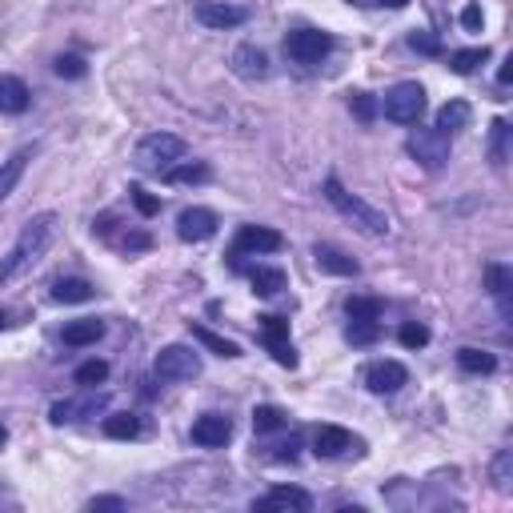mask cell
<instances>
[{"instance_id": "1", "label": "cell", "mask_w": 513, "mask_h": 513, "mask_svg": "<svg viewBox=\"0 0 513 513\" xmlns=\"http://www.w3.org/2000/svg\"><path fill=\"white\" fill-rule=\"evenodd\" d=\"M52 237H57V213H41V217H32L29 224H24L21 237H16V245L0 257V285L16 281L24 269L37 265V261L49 253Z\"/></svg>"}, {"instance_id": "2", "label": "cell", "mask_w": 513, "mask_h": 513, "mask_svg": "<svg viewBox=\"0 0 513 513\" xmlns=\"http://www.w3.org/2000/svg\"><path fill=\"white\" fill-rule=\"evenodd\" d=\"M325 201L341 213V217L353 221L362 233H369V237H385V233H389V217H385V213H377L373 205H365L362 197L345 193V185H341L337 177H325Z\"/></svg>"}, {"instance_id": "3", "label": "cell", "mask_w": 513, "mask_h": 513, "mask_svg": "<svg viewBox=\"0 0 513 513\" xmlns=\"http://www.w3.org/2000/svg\"><path fill=\"white\" fill-rule=\"evenodd\" d=\"M381 109L398 124H417L421 113H426V88H421L417 80H401V85H393L389 93H385Z\"/></svg>"}, {"instance_id": "4", "label": "cell", "mask_w": 513, "mask_h": 513, "mask_svg": "<svg viewBox=\"0 0 513 513\" xmlns=\"http://www.w3.org/2000/svg\"><path fill=\"white\" fill-rule=\"evenodd\" d=\"M181 157H185V141L173 137V133H152L137 149V165L149 169V173H165V169Z\"/></svg>"}, {"instance_id": "5", "label": "cell", "mask_w": 513, "mask_h": 513, "mask_svg": "<svg viewBox=\"0 0 513 513\" xmlns=\"http://www.w3.org/2000/svg\"><path fill=\"white\" fill-rule=\"evenodd\" d=\"M152 369H157L160 381H193V377H201V357L188 345H165Z\"/></svg>"}, {"instance_id": "6", "label": "cell", "mask_w": 513, "mask_h": 513, "mask_svg": "<svg viewBox=\"0 0 513 513\" xmlns=\"http://www.w3.org/2000/svg\"><path fill=\"white\" fill-rule=\"evenodd\" d=\"M405 149H409V157L417 160V165H426V169H441L449 160V137L441 129H417V133H409Z\"/></svg>"}, {"instance_id": "7", "label": "cell", "mask_w": 513, "mask_h": 513, "mask_svg": "<svg viewBox=\"0 0 513 513\" xmlns=\"http://www.w3.org/2000/svg\"><path fill=\"white\" fill-rule=\"evenodd\" d=\"M281 245H285V237L277 229H269V224H241L237 241H233V265L249 253H277Z\"/></svg>"}, {"instance_id": "8", "label": "cell", "mask_w": 513, "mask_h": 513, "mask_svg": "<svg viewBox=\"0 0 513 513\" xmlns=\"http://www.w3.org/2000/svg\"><path fill=\"white\" fill-rule=\"evenodd\" d=\"M329 49H333V37L329 32H317V29H297L285 37V52H289L293 60H301V65H317Z\"/></svg>"}, {"instance_id": "9", "label": "cell", "mask_w": 513, "mask_h": 513, "mask_svg": "<svg viewBox=\"0 0 513 513\" xmlns=\"http://www.w3.org/2000/svg\"><path fill=\"white\" fill-rule=\"evenodd\" d=\"M257 321H261V337H265L273 362L285 365V369H297V353L289 345V321L285 317H257Z\"/></svg>"}, {"instance_id": "10", "label": "cell", "mask_w": 513, "mask_h": 513, "mask_svg": "<svg viewBox=\"0 0 513 513\" xmlns=\"http://www.w3.org/2000/svg\"><path fill=\"white\" fill-rule=\"evenodd\" d=\"M213 233H217V213L213 209H201V205H193V209H185L181 217H177V237L181 241H209Z\"/></svg>"}, {"instance_id": "11", "label": "cell", "mask_w": 513, "mask_h": 513, "mask_svg": "<svg viewBox=\"0 0 513 513\" xmlns=\"http://www.w3.org/2000/svg\"><path fill=\"white\" fill-rule=\"evenodd\" d=\"M405 381H409V369L401 362H373L365 369V385L373 393H398Z\"/></svg>"}, {"instance_id": "12", "label": "cell", "mask_w": 513, "mask_h": 513, "mask_svg": "<svg viewBox=\"0 0 513 513\" xmlns=\"http://www.w3.org/2000/svg\"><path fill=\"white\" fill-rule=\"evenodd\" d=\"M197 21H201L205 29H237V24H245V8L221 5V0H201V5H197Z\"/></svg>"}, {"instance_id": "13", "label": "cell", "mask_w": 513, "mask_h": 513, "mask_svg": "<svg viewBox=\"0 0 513 513\" xmlns=\"http://www.w3.org/2000/svg\"><path fill=\"white\" fill-rule=\"evenodd\" d=\"M253 509H293V513H309L313 509V498L305 490H297V485H277V490H269L261 501H253Z\"/></svg>"}, {"instance_id": "14", "label": "cell", "mask_w": 513, "mask_h": 513, "mask_svg": "<svg viewBox=\"0 0 513 513\" xmlns=\"http://www.w3.org/2000/svg\"><path fill=\"white\" fill-rule=\"evenodd\" d=\"M229 437H233V421L221 417V413H205V417L193 421V441H197V445L217 449V445H224Z\"/></svg>"}, {"instance_id": "15", "label": "cell", "mask_w": 513, "mask_h": 513, "mask_svg": "<svg viewBox=\"0 0 513 513\" xmlns=\"http://www.w3.org/2000/svg\"><path fill=\"white\" fill-rule=\"evenodd\" d=\"M229 65L241 80H265L269 77V57L257 49V44H241V49H233Z\"/></svg>"}, {"instance_id": "16", "label": "cell", "mask_w": 513, "mask_h": 513, "mask_svg": "<svg viewBox=\"0 0 513 513\" xmlns=\"http://www.w3.org/2000/svg\"><path fill=\"white\" fill-rule=\"evenodd\" d=\"M362 441H353V434L341 426H321L317 437H313V453L317 457H341L345 449H357Z\"/></svg>"}, {"instance_id": "17", "label": "cell", "mask_w": 513, "mask_h": 513, "mask_svg": "<svg viewBox=\"0 0 513 513\" xmlns=\"http://www.w3.org/2000/svg\"><path fill=\"white\" fill-rule=\"evenodd\" d=\"M32 93L29 85H24L21 77H0V113L5 116H21L24 109H29Z\"/></svg>"}, {"instance_id": "18", "label": "cell", "mask_w": 513, "mask_h": 513, "mask_svg": "<svg viewBox=\"0 0 513 513\" xmlns=\"http://www.w3.org/2000/svg\"><path fill=\"white\" fill-rule=\"evenodd\" d=\"M313 261H317L321 273H333V277H357V261L345 257L337 245H313Z\"/></svg>"}, {"instance_id": "19", "label": "cell", "mask_w": 513, "mask_h": 513, "mask_svg": "<svg viewBox=\"0 0 513 513\" xmlns=\"http://www.w3.org/2000/svg\"><path fill=\"white\" fill-rule=\"evenodd\" d=\"M485 277H490V293H493V301H498V309H501V317L513 321V305H509V289H513V273L506 265H490L485 269Z\"/></svg>"}, {"instance_id": "20", "label": "cell", "mask_w": 513, "mask_h": 513, "mask_svg": "<svg viewBox=\"0 0 513 513\" xmlns=\"http://www.w3.org/2000/svg\"><path fill=\"white\" fill-rule=\"evenodd\" d=\"M32 160V149H16L13 157L0 165V201H8L13 197V188L21 185V177H24V165Z\"/></svg>"}, {"instance_id": "21", "label": "cell", "mask_w": 513, "mask_h": 513, "mask_svg": "<svg viewBox=\"0 0 513 513\" xmlns=\"http://www.w3.org/2000/svg\"><path fill=\"white\" fill-rule=\"evenodd\" d=\"M93 297H96V289L85 277H65V281L52 285V301L57 305H85V301H93Z\"/></svg>"}, {"instance_id": "22", "label": "cell", "mask_w": 513, "mask_h": 513, "mask_svg": "<svg viewBox=\"0 0 513 513\" xmlns=\"http://www.w3.org/2000/svg\"><path fill=\"white\" fill-rule=\"evenodd\" d=\"M465 124H470V105H465V101H445V105L437 109V124H434V129H441L445 137L462 133Z\"/></svg>"}, {"instance_id": "23", "label": "cell", "mask_w": 513, "mask_h": 513, "mask_svg": "<svg viewBox=\"0 0 513 513\" xmlns=\"http://www.w3.org/2000/svg\"><path fill=\"white\" fill-rule=\"evenodd\" d=\"M101 337H105V321H96V317H80L65 325V345H93Z\"/></svg>"}, {"instance_id": "24", "label": "cell", "mask_w": 513, "mask_h": 513, "mask_svg": "<svg viewBox=\"0 0 513 513\" xmlns=\"http://www.w3.org/2000/svg\"><path fill=\"white\" fill-rule=\"evenodd\" d=\"M213 177V169L205 160H188V165H169L165 169V181L169 185H205Z\"/></svg>"}, {"instance_id": "25", "label": "cell", "mask_w": 513, "mask_h": 513, "mask_svg": "<svg viewBox=\"0 0 513 513\" xmlns=\"http://www.w3.org/2000/svg\"><path fill=\"white\" fill-rule=\"evenodd\" d=\"M188 333H193V341H201V345L213 349L217 357H241V345H237V341H224L221 333H213V329H205V325H188Z\"/></svg>"}, {"instance_id": "26", "label": "cell", "mask_w": 513, "mask_h": 513, "mask_svg": "<svg viewBox=\"0 0 513 513\" xmlns=\"http://www.w3.org/2000/svg\"><path fill=\"white\" fill-rule=\"evenodd\" d=\"M457 365H462L465 373H493V369H498V357L485 353V349L465 345V349H457Z\"/></svg>"}, {"instance_id": "27", "label": "cell", "mask_w": 513, "mask_h": 513, "mask_svg": "<svg viewBox=\"0 0 513 513\" xmlns=\"http://www.w3.org/2000/svg\"><path fill=\"white\" fill-rule=\"evenodd\" d=\"M249 281H253V293L257 297H277L285 289V273L281 269H253L249 273Z\"/></svg>"}, {"instance_id": "28", "label": "cell", "mask_w": 513, "mask_h": 513, "mask_svg": "<svg viewBox=\"0 0 513 513\" xmlns=\"http://www.w3.org/2000/svg\"><path fill=\"white\" fill-rule=\"evenodd\" d=\"M381 309L385 305L377 301V297H349L345 301L349 321H381Z\"/></svg>"}, {"instance_id": "29", "label": "cell", "mask_w": 513, "mask_h": 513, "mask_svg": "<svg viewBox=\"0 0 513 513\" xmlns=\"http://www.w3.org/2000/svg\"><path fill=\"white\" fill-rule=\"evenodd\" d=\"M485 60H490V49H462V52H453V57H449V69H453L457 77H470L477 65H485Z\"/></svg>"}, {"instance_id": "30", "label": "cell", "mask_w": 513, "mask_h": 513, "mask_svg": "<svg viewBox=\"0 0 513 513\" xmlns=\"http://www.w3.org/2000/svg\"><path fill=\"white\" fill-rule=\"evenodd\" d=\"M105 434L113 441H129L141 434V421L133 417V413H113V417H105Z\"/></svg>"}, {"instance_id": "31", "label": "cell", "mask_w": 513, "mask_h": 513, "mask_svg": "<svg viewBox=\"0 0 513 513\" xmlns=\"http://www.w3.org/2000/svg\"><path fill=\"white\" fill-rule=\"evenodd\" d=\"M285 426V413L277 409V405H257L253 409V429L257 434H273V429Z\"/></svg>"}, {"instance_id": "32", "label": "cell", "mask_w": 513, "mask_h": 513, "mask_svg": "<svg viewBox=\"0 0 513 513\" xmlns=\"http://www.w3.org/2000/svg\"><path fill=\"white\" fill-rule=\"evenodd\" d=\"M377 321H349V329H345V341L349 345H373L377 341Z\"/></svg>"}, {"instance_id": "33", "label": "cell", "mask_w": 513, "mask_h": 513, "mask_svg": "<svg viewBox=\"0 0 513 513\" xmlns=\"http://www.w3.org/2000/svg\"><path fill=\"white\" fill-rule=\"evenodd\" d=\"M398 341L405 349H426L429 345V329L421 325V321H405L401 333H398Z\"/></svg>"}, {"instance_id": "34", "label": "cell", "mask_w": 513, "mask_h": 513, "mask_svg": "<svg viewBox=\"0 0 513 513\" xmlns=\"http://www.w3.org/2000/svg\"><path fill=\"white\" fill-rule=\"evenodd\" d=\"M105 377H109V362H96V357L77 369V385H101Z\"/></svg>"}, {"instance_id": "35", "label": "cell", "mask_w": 513, "mask_h": 513, "mask_svg": "<svg viewBox=\"0 0 513 513\" xmlns=\"http://www.w3.org/2000/svg\"><path fill=\"white\" fill-rule=\"evenodd\" d=\"M129 197H133V205H137V213H141V217H157V213H160V201L149 193V188L133 185V188H129Z\"/></svg>"}, {"instance_id": "36", "label": "cell", "mask_w": 513, "mask_h": 513, "mask_svg": "<svg viewBox=\"0 0 513 513\" xmlns=\"http://www.w3.org/2000/svg\"><path fill=\"white\" fill-rule=\"evenodd\" d=\"M52 69H57V77H65V80H80L88 73V65L80 57H73V52H69V57H57V65Z\"/></svg>"}, {"instance_id": "37", "label": "cell", "mask_w": 513, "mask_h": 513, "mask_svg": "<svg viewBox=\"0 0 513 513\" xmlns=\"http://www.w3.org/2000/svg\"><path fill=\"white\" fill-rule=\"evenodd\" d=\"M506 141H509V124L506 121H493V145H490L493 165H506Z\"/></svg>"}, {"instance_id": "38", "label": "cell", "mask_w": 513, "mask_h": 513, "mask_svg": "<svg viewBox=\"0 0 513 513\" xmlns=\"http://www.w3.org/2000/svg\"><path fill=\"white\" fill-rule=\"evenodd\" d=\"M349 109H353L357 113V121H373V116H377V101H373V96H369V93H353V96H349Z\"/></svg>"}, {"instance_id": "39", "label": "cell", "mask_w": 513, "mask_h": 513, "mask_svg": "<svg viewBox=\"0 0 513 513\" xmlns=\"http://www.w3.org/2000/svg\"><path fill=\"white\" fill-rule=\"evenodd\" d=\"M509 470H513V453L501 449V453L493 457V481H498V490H509Z\"/></svg>"}, {"instance_id": "40", "label": "cell", "mask_w": 513, "mask_h": 513, "mask_svg": "<svg viewBox=\"0 0 513 513\" xmlns=\"http://www.w3.org/2000/svg\"><path fill=\"white\" fill-rule=\"evenodd\" d=\"M409 49L426 52V57H437V52H441V41L429 37V32H413V37H409Z\"/></svg>"}, {"instance_id": "41", "label": "cell", "mask_w": 513, "mask_h": 513, "mask_svg": "<svg viewBox=\"0 0 513 513\" xmlns=\"http://www.w3.org/2000/svg\"><path fill=\"white\" fill-rule=\"evenodd\" d=\"M481 21H485V16H481V5H465V8H462V29L477 32V29H481Z\"/></svg>"}, {"instance_id": "42", "label": "cell", "mask_w": 513, "mask_h": 513, "mask_svg": "<svg viewBox=\"0 0 513 513\" xmlns=\"http://www.w3.org/2000/svg\"><path fill=\"white\" fill-rule=\"evenodd\" d=\"M297 449H301V441H297V437H289V441H285V445H277V462H293V457H297Z\"/></svg>"}, {"instance_id": "43", "label": "cell", "mask_w": 513, "mask_h": 513, "mask_svg": "<svg viewBox=\"0 0 513 513\" xmlns=\"http://www.w3.org/2000/svg\"><path fill=\"white\" fill-rule=\"evenodd\" d=\"M88 509H124V501L121 498H93Z\"/></svg>"}, {"instance_id": "44", "label": "cell", "mask_w": 513, "mask_h": 513, "mask_svg": "<svg viewBox=\"0 0 513 513\" xmlns=\"http://www.w3.org/2000/svg\"><path fill=\"white\" fill-rule=\"evenodd\" d=\"M498 80H501V85H509V80H513V60H506V65H501V73H498Z\"/></svg>"}, {"instance_id": "45", "label": "cell", "mask_w": 513, "mask_h": 513, "mask_svg": "<svg viewBox=\"0 0 513 513\" xmlns=\"http://www.w3.org/2000/svg\"><path fill=\"white\" fill-rule=\"evenodd\" d=\"M16 325V321H13V313H8V309H0V329H13Z\"/></svg>"}, {"instance_id": "46", "label": "cell", "mask_w": 513, "mask_h": 513, "mask_svg": "<svg viewBox=\"0 0 513 513\" xmlns=\"http://www.w3.org/2000/svg\"><path fill=\"white\" fill-rule=\"evenodd\" d=\"M381 5H389V8H405L409 0H381Z\"/></svg>"}, {"instance_id": "47", "label": "cell", "mask_w": 513, "mask_h": 513, "mask_svg": "<svg viewBox=\"0 0 513 513\" xmlns=\"http://www.w3.org/2000/svg\"><path fill=\"white\" fill-rule=\"evenodd\" d=\"M5 441H8V429H5V426H0V445H5Z\"/></svg>"}]
</instances>
